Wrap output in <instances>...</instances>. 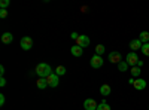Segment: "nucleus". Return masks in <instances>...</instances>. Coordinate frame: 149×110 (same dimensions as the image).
Returning <instances> with one entry per match:
<instances>
[{
	"label": "nucleus",
	"instance_id": "nucleus-1",
	"mask_svg": "<svg viewBox=\"0 0 149 110\" xmlns=\"http://www.w3.org/2000/svg\"><path fill=\"white\" fill-rule=\"evenodd\" d=\"M34 73H36V75L39 76V77L46 79L49 75H52V68H51V66L46 64V63H40V64H37V66H36Z\"/></svg>",
	"mask_w": 149,
	"mask_h": 110
},
{
	"label": "nucleus",
	"instance_id": "nucleus-2",
	"mask_svg": "<svg viewBox=\"0 0 149 110\" xmlns=\"http://www.w3.org/2000/svg\"><path fill=\"white\" fill-rule=\"evenodd\" d=\"M19 45H21V48L24 51H30L33 48V39L30 37V36H24V37L21 39V42H19Z\"/></svg>",
	"mask_w": 149,
	"mask_h": 110
},
{
	"label": "nucleus",
	"instance_id": "nucleus-3",
	"mask_svg": "<svg viewBox=\"0 0 149 110\" xmlns=\"http://www.w3.org/2000/svg\"><path fill=\"white\" fill-rule=\"evenodd\" d=\"M125 63H127L130 67H136V66H137V63H139V57H137V54H136V52H130V54H127Z\"/></svg>",
	"mask_w": 149,
	"mask_h": 110
},
{
	"label": "nucleus",
	"instance_id": "nucleus-4",
	"mask_svg": "<svg viewBox=\"0 0 149 110\" xmlns=\"http://www.w3.org/2000/svg\"><path fill=\"white\" fill-rule=\"evenodd\" d=\"M103 63H104V59H103V57H100V55H93V58H91V61H90V64H91L93 68H100V67L103 66Z\"/></svg>",
	"mask_w": 149,
	"mask_h": 110
},
{
	"label": "nucleus",
	"instance_id": "nucleus-5",
	"mask_svg": "<svg viewBox=\"0 0 149 110\" xmlns=\"http://www.w3.org/2000/svg\"><path fill=\"white\" fill-rule=\"evenodd\" d=\"M46 82H48V86H51V88H57V85L60 83V82H58V75H55V73L49 75V76L46 77Z\"/></svg>",
	"mask_w": 149,
	"mask_h": 110
},
{
	"label": "nucleus",
	"instance_id": "nucleus-6",
	"mask_svg": "<svg viewBox=\"0 0 149 110\" xmlns=\"http://www.w3.org/2000/svg\"><path fill=\"white\" fill-rule=\"evenodd\" d=\"M97 107H98V104H97L95 100H93V98H86V100L84 101V109H85V110H97Z\"/></svg>",
	"mask_w": 149,
	"mask_h": 110
},
{
	"label": "nucleus",
	"instance_id": "nucleus-7",
	"mask_svg": "<svg viewBox=\"0 0 149 110\" xmlns=\"http://www.w3.org/2000/svg\"><path fill=\"white\" fill-rule=\"evenodd\" d=\"M122 57H121V54L119 52H116V51H113V52H110L109 54V57H107V59L110 61V63H113V64H119L121 63V59Z\"/></svg>",
	"mask_w": 149,
	"mask_h": 110
},
{
	"label": "nucleus",
	"instance_id": "nucleus-8",
	"mask_svg": "<svg viewBox=\"0 0 149 110\" xmlns=\"http://www.w3.org/2000/svg\"><path fill=\"white\" fill-rule=\"evenodd\" d=\"M76 45H79L81 48H86L90 45V37H88V36H85V34H81L79 39L76 40Z\"/></svg>",
	"mask_w": 149,
	"mask_h": 110
},
{
	"label": "nucleus",
	"instance_id": "nucleus-9",
	"mask_svg": "<svg viewBox=\"0 0 149 110\" xmlns=\"http://www.w3.org/2000/svg\"><path fill=\"white\" fill-rule=\"evenodd\" d=\"M146 85H148V83H146V80H145V79H140V77H139V79H136V80H134L133 86H134L136 89H139V91H143V89L146 88Z\"/></svg>",
	"mask_w": 149,
	"mask_h": 110
},
{
	"label": "nucleus",
	"instance_id": "nucleus-10",
	"mask_svg": "<svg viewBox=\"0 0 149 110\" xmlns=\"http://www.w3.org/2000/svg\"><path fill=\"white\" fill-rule=\"evenodd\" d=\"M142 46H143V43L139 40V39H133L131 42H130V48H131V52H136V51H139V49H142Z\"/></svg>",
	"mask_w": 149,
	"mask_h": 110
},
{
	"label": "nucleus",
	"instance_id": "nucleus-11",
	"mask_svg": "<svg viewBox=\"0 0 149 110\" xmlns=\"http://www.w3.org/2000/svg\"><path fill=\"white\" fill-rule=\"evenodd\" d=\"M70 52H72L73 57H81V55L84 54V49H82L79 45H73V46L70 48Z\"/></svg>",
	"mask_w": 149,
	"mask_h": 110
},
{
	"label": "nucleus",
	"instance_id": "nucleus-12",
	"mask_svg": "<svg viewBox=\"0 0 149 110\" xmlns=\"http://www.w3.org/2000/svg\"><path fill=\"white\" fill-rule=\"evenodd\" d=\"M110 92H112V88L109 86L107 83H103L102 86H100V94H102L103 97H106V95H110Z\"/></svg>",
	"mask_w": 149,
	"mask_h": 110
},
{
	"label": "nucleus",
	"instance_id": "nucleus-13",
	"mask_svg": "<svg viewBox=\"0 0 149 110\" xmlns=\"http://www.w3.org/2000/svg\"><path fill=\"white\" fill-rule=\"evenodd\" d=\"M12 40H14V36H12L10 33H3V34H2V42H3L5 45H9Z\"/></svg>",
	"mask_w": 149,
	"mask_h": 110
},
{
	"label": "nucleus",
	"instance_id": "nucleus-14",
	"mask_svg": "<svg viewBox=\"0 0 149 110\" xmlns=\"http://www.w3.org/2000/svg\"><path fill=\"white\" fill-rule=\"evenodd\" d=\"M139 40H140L142 43H149V31H142Z\"/></svg>",
	"mask_w": 149,
	"mask_h": 110
},
{
	"label": "nucleus",
	"instance_id": "nucleus-15",
	"mask_svg": "<svg viewBox=\"0 0 149 110\" xmlns=\"http://www.w3.org/2000/svg\"><path fill=\"white\" fill-rule=\"evenodd\" d=\"M36 85H37V88H39V89H45V88L48 86V82H46V79L39 77V80L36 82Z\"/></svg>",
	"mask_w": 149,
	"mask_h": 110
},
{
	"label": "nucleus",
	"instance_id": "nucleus-16",
	"mask_svg": "<svg viewBox=\"0 0 149 110\" xmlns=\"http://www.w3.org/2000/svg\"><path fill=\"white\" fill-rule=\"evenodd\" d=\"M130 73H131V76H133V77H139L142 71H140V67H137V66H136V67H131Z\"/></svg>",
	"mask_w": 149,
	"mask_h": 110
},
{
	"label": "nucleus",
	"instance_id": "nucleus-17",
	"mask_svg": "<svg viewBox=\"0 0 149 110\" xmlns=\"http://www.w3.org/2000/svg\"><path fill=\"white\" fill-rule=\"evenodd\" d=\"M128 67H130V66L125 63V61H121V63L118 64V70H119V71H128Z\"/></svg>",
	"mask_w": 149,
	"mask_h": 110
},
{
	"label": "nucleus",
	"instance_id": "nucleus-18",
	"mask_svg": "<svg viewBox=\"0 0 149 110\" xmlns=\"http://www.w3.org/2000/svg\"><path fill=\"white\" fill-rule=\"evenodd\" d=\"M55 75H58V76L66 75V67H64V66H58L57 70H55Z\"/></svg>",
	"mask_w": 149,
	"mask_h": 110
},
{
	"label": "nucleus",
	"instance_id": "nucleus-19",
	"mask_svg": "<svg viewBox=\"0 0 149 110\" xmlns=\"http://www.w3.org/2000/svg\"><path fill=\"white\" fill-rule=\"evenodd\" d=\"M103 54H104V46L103 45H97L95 46V55H100L102 57Z\"/></svg>",
	"mask_w": 149,
	"mask_h": 110
},
{
	"label": "nucleus",
	"instance_id": "nucleus-20",
	"mask_svg": "<svg viewBox=\"0 0 149 110\" xmlns=\"http://www.w3.org/2000/svg\"><path fill=\"white\" fill-rule=\"evenodd\" d=\"M97 110H110V107H109V104L103 100L100 104H98V107H97Z\"/></svg>",
	"mask_w": 149,
	"mask_h": 110
},
{
	"label": "nucleus",
	"instance_id": "nucleus-21",
	"mask_svg": "<svg viewBox=\"0 0 149 110\" xmlns=\"http://www.w3.org/2000/svg\"><path fill=\"white\" fill-rule=\"evenodd\" d=\"M142 54L143 55H146V57H149V43H143V46H142Z\"/></svg>",
	"mask_w": 149,
	"mask_h": 110
},
{
	"label": "nucleus",
	"instance_id": "nucleus-22",
	"mask_svg": "<svg viewBox=\"0 0 149 110\" xmlns=\"http://www.w3.org/2000/svg\"><path fill=\"white\" fill-rule=\"evenodd\" d=\"M9 6V0H2L0 2V9H6Z\"/></svg>",
	"mask_w": 149,
	"mask_h": 110
},
{
	"label": "nucleus",
	"instance_id": "nucleus-23",
	"mask_svg": "<svg viewBox=\"0 0 149 110\" xmlns=\"http://www.w3.org/2000/svg\"><path fill=\"white\" fill-rule=\"evenodd\" d=\"M8 17V10L6 9H0V18H6Z\"/></svg>",
	"mask_w": 149,
	"mask_h": 110
},
{
	"label": "nucleus",
	"instance_id": "nucleus-24",
	"mask_svg": "<svg viewBox=\"0 0 149 110\" xmlns=\"http://www.w3.org/2000/svg\"><path fill=\"white\" fill-rule=\"evenodd\" d=\"M79 36H81V34H78L76 31H73V33H72V36H70V37H72L73 40H78V39H79Z\"/></svg>",
	"mask_w": 149,
	"mask_h": 110
},
{
	"label": "nucleus",
	"instance_id": "nucleus-25",
	"mask_svg": "<svg viewBox=\"0 0 149 110\" xmlns=\"http://www.w3.org/2000/svg\"><path fill=\"white\" fill-rule=\"evenodd\" d=\"M5 101H6V98H5V95L2 94L0 95V106H5Z\"/></svg>",
	"mask_w": 149,
	"mask_h": 110
},
{
	"label": "nucleus",
	"instance_id": "nucleus-26",
	"mask_svg": "<svg viewBox=\"0 0 149 110\" xmlns=\"http://www.w3.org/2000/svg\"><path fill=\"white\" fill-rule=\"evenodd\" d=\"M5 85H6V80H5V77H2L0 79V86H5Z\"/></svg>",
	"mask_w": 149,
	"mask_h": 110
},
{
	"label": "nucleus",
	"instance_id": "nucleus-27",
	"mask_svg": "<svg viewBox=\"0 0 149 110\" xmlns=\"http://www.w3.org/2000/svg\"><path fill=\"white\" fill-rule=\"evenodd\" d=\"M0 75H2V77H3V75H5V67H3V66H0Z\"/></svg>",
	"mask_w": 149,
	"mask_h": 110
},
{
	"label": "nucleus",
	"instance_id": "nucleus-28",
	"mask_svg": "<svg viewBox=\"0 0 149 110\" xmlns=\"http://www.w3.org/2000/svg\"><path fill=\"white\" fill-rule=\"evenodd\" d=\"M142 66H143V61H142V59H139V63H137V67H140V68H142Z\"/></svg>",
	"mask_w": 149,
	"mask_h": 110
},
{
	"label": "nucleus",
	"instance_id": "nucleus-29",
	"mask_svg": "<svg viewBox=\"0 0 149 110\" xmlns=\"http://www.w3.org/2000/svg\"><path fill=\"white\" fill-rule=\"evenodd\" d=\"M134 80H136V79H134V77H131V79L128 80V83H131V85H133V83H134Z\"/></svg>",
	"mask_w": 149,
	"mask_h": 110
},
{
	"label": "nucleus",
	"instance_id": "nucleus-30",
	"mask_svg": "<svg viewBox=\"0 0 149 110\" xmlns=\"http://www.w3.org/2000/svg\"><path fill=\"white\" fill-rule=\"evenodd\" d=\"M148 107H149V106H148Z\"/></svg>",
	"mask_w": 149,
	"mask_h": 110
}]
</instances>
